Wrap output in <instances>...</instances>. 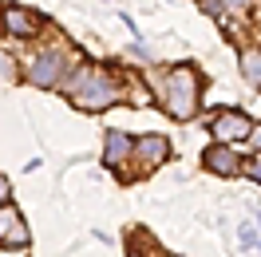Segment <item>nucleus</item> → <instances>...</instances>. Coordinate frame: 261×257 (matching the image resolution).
I'll return each mask as SVG.
<instances>
[{
    "mask_svg": "<svg viewBox=\"0 0 261 257\" xmlns=\"http://www.w3.org/2000/svg\"><path fill=\"white\" fill-rule=\"evenodd\" d=\"M60 87H64V95L71 99L80 111H87V115L107 111V107H115V103L123 99V83L115 80V71L95 67V64H75L64 75Z\"/></svg>",
    "mask_w": 261,
    "mask_h": 257,
    "instance_id": "f257e3e1",
    "label": "nucleus"
},
{
    "mask_svg": "<svg viewBox=\"0 0 261 257\" xmlns=\"http://www.w3.org/2000/svg\"><path fill=\"white\" fill-rule=\"evenodd\" d=\"M159 103L166 107L170 119L190 123L202 111V80L194 67H170L163 75V87H159Z\"/></svg>",
    "mask_w": 261,
    "mask_h": 257,
    "instance_id": "f03ea898",
    "label": "nucleus"
},
{
    "mask_svg": "<svg viewBox=\"0 0 261 257\" xmlns=\"http://www.w3.org/2000/svg\"><path fill=\"white\" fill-rule=\"evenodd\" d=\"M80 64L75 60V52H67L64 44H56V48H40L28 56V67H24V80L36 83V87H60L64 75L71 67Z\"/></svg>",
    "mask_w": 261,
    "mask_h": 257,
    "instance_id": "7ed1b4c3",
    "label": "nucleus"
},
{
    "mask_svg": "<svg viewBox=\"0 0 261 257\" xmlns=\"http://www.w3.org/2000/svg\"><path fill=\"white\" fill-rule=\"evenodd\" d=\"M130 159H135V170L130 174H150L154 166H163L170 159V143H166L163 135H143V139H135V150H130Z\"/></svg>",
    "mask_w": 261,
    "mask_h": 257,
    "instance_id": "20e7f679",
    "label": "nucleus"
},
{
    "mask_svg": "<svg viewBox=\"0 0 261 257\" xmlns=\"http://www.w3.org/2000/svg\"><path fill=\"white\" fill-rule=\"evenodd\" d=\"M249 131H253V119L245 111H218L210 119V135H214V143H245L249 139Z\"/></svg>",
    "mask_w": 261,
    "mask_h": 257,
    "instance_id": "39448f33",
    "label": "nucleus"
},
{
    "mask_svg": "<svg viewBox=\"0 0 261 257\" xmlns=\"http://www.w3.org/2000/svg\"><path fill=\"white\" fill-rule=\"evenodd\" d=\"M28 241H32V229L24 222V214L12 202H0V245L4 249H24Z\"/></svg>",
    "mask_w": 261,
    "mask_h": 257,
    "instance_id": "423d86ee",
    "label": "nucleus"
},
{
    "mask_svg": "<svg viewBox=\"0 0 261 257\" xmlns=\"http://www.w3.org/2000/svg\"><path fill=\"white\" fill-rule=\"evenodd\" d=\"M202 166H206L210 174H218V178H238L245 162H242V155H238L229 143H210L206 150H202Z\"/></svg>",
    "mask_w": 261,
    "mask_h": 257,
    "instance_id": "0eeeda50",
    "label": "nucleus"
},
{
    "mask_svg": "<svg viewBox=\"0 0 261 257\" xmlns=\"http://www.w3.org/2000/svg\"><path fill=\"white\" fill-rule=\"evenodd\" d=\"M0 20H4V28L16 36V40H36L40 28H44V20L36 16L32 8H24V4H8V8L0 12Z\"/></svg>",
    "mask_w": 261,
    "mask_h": 257,
    "instance_id": "6e6552de",
    "label": "nucleus"
},
{
    "mask_svg": "<svg viewBox=\"0 0 261 257\" xmlns=\"http://www.w3.org/2000/svg\"><path fill=\"white\" fill-rule=\"evenodd\" d=\"M130 150H135V139L123 135V131H107V146H103V162L111 170H123L130 162Z\"/></svg>",
    "mask_w": 261,
    "mask_h": 257,
    "instance_id": "1a4fd4ad",
    "label": "nucleus"
},
{
    "mask_svg": "<svg viewBox=\"0 0 261 257\" xmlns=\"http://www.w3.org/2000/svg\"><path fill=\"white\" fill-rule=\"evenodd\" d=\"M238 67H242V80L249 83L253 91H261V48H245Z\"/></svg>",
    "mask_w": 261,
    "mask_h": 257,
    "instance_id": "9d476101",
    "label": "nucleus"
},
{
    "mask_svg": "<svg viewBox=\"0 0 261 257\" xmlns=\"http://www.w3.org/2000/svg\"><path fill=\"white\" fill-rule=\"evenodd\" d=\"M202 4H206V12H214V16H222V20L242 16V12L253 8V0H202Z\"/></svg>",
    "mask_w": 261,
    "mask_h": 257,
    "instance_id": "9b49d317",
    "label": "nucleus"
},
{
    "mask_svg": "<svg viewBox=\"0 0 261 257\" xmlns=\"http://www.w3.org/2000/svg\"><path fill=\"white\" fill-rule=\"evenodd\" d=\"M16 60H12V56H8V52H0V87H4V83H16Z\"/></svg>",
    "mask_w": 261,
    "mask_h": 257,
    "instance_id": "f8f14e48",
    "label": "nucleus"
},
{
    "mask_svg": "<svg viewBox=\"0 0 261 257\" xmlns=\"http://www.w3.org/2000/svg\"><path fill=\"white\" fill-rule=\"evenodd\" d=\"M242 245H245V249H253V245L261 249V229H253V225L245 222V225H242Z\"/></svg>",
    "mask_w": 261,
    "mask_h": 257,
    "instance_id": "ddd939ff",
    "label": "nucleus"
},
{
    "mask_svg": "<svg viewBox=\"0 0 261 257\" xmlns=\"http://www.w3.org/2000/svg\"><path fill=\"white\" fill-rule=\"evenodd\" d=\"M242 174H249V178H253V182L261 186V159H249V162L242 166Z\"/></svg>",
    "mask_w": 261,
    "mask_h": 257,
    "instance_id": "4468645a",
    "label": "nucleus"
},
{
    "mask_svg": "<svg viewBox=\"0 0 261 257\" xmlns=\"http://www.w3.org/2000/svg\"><path fill=\"white\" fill-rule=\"evenodd\" d=\"M245 143L253 146V150H261V123H253V131H249V139Z\"/></svg>",
    "mask_w": 261,
    "mask_h": 257,
    "instance_id": "2eb2a0df",
    "label": "nucleus"
},
{
    "mask_svg": "<svg viewBox=\"0 0 261 257\" xmlns=\"http://www.w3.org/2000/svg\"><path fill=\"white\" fill-rule=\"evenodd\" d=\"M0 202H12V186H8V178L0 174Z\"/></svg>",
    "mask_w": 261,
    "mask_h": 257,
    "instance_id": "dca6fc26",
    "label": "nucleus"
},
{
    "mask_svg": "<svg viewBox=\"0 0 261 257\" xmlns=\"http://www.w3.org/2000/svg\"><path fill=\"white\" fill-rule=\"evenodd\" d=\"M130 257H147V253H130Z\"/></svg>",
    "mask_w": 261,
    "mask_h": 257,
    "instance_id": "f3484780",
    "label": "nucleus"
},
{
    "mask_svg": "<svg viewBox=\"0 0 261 257\" xmlns=\"http://www.w3.org/2000/svg\"><path fill=\"white\" fill-rule=\"evenodd\" d=\"M257 229H261V214H257Z\"/></svg>",
    "mask_w": 261,
    "mask_h": 257,
    "instance_id": "a211bd4d",
    "label": "nucleus"
},
{
    "mask_svg": "<svg viewBox=\"0 0 261 257\" xmlns=\"http://www.w3.org/2000/svg\"><path fill=\"white\" fill-rule=\"evenodd\" d=\"M0 12H4V8H0Z\"/></svg>",
    "mask_w": 261,
    "mask_h": 257,
    "instance_id": "6ab92c4d",
    "label": "nucleus"
},
{
    "mask_svg": "<svg viewBox=\"0 0 261 257\" xmlns=\"http://www.w3.org/2000/svg\"><path fill=\"white\" fill-rule=\"evenodd\" d=\"M174 257H178V253H174Z\"/></svg>",
    "mask_w": 261,
    "mask_h": 257,
    "instance_id": "aec40b11",
    "label": "nucleus"
}]
</instances>
